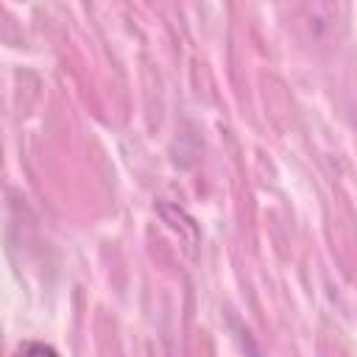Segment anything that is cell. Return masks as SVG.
Instances as JSON below:
<instances>
[{
	"label": "cell",
	"mask_w": 357,
	"mask_h": 357,
	"mask_svg": "<svg viewBox=\"0 0 357 357\" xmlns=\"http://www.w3.org/2000/svg\"><path fill=\"white\" fill-rule=\"evenodd\" d=\"M20 351H22V354H31V351H33V354H56V349H50V346H42V343H33V346H22Z\"/></svg>",
	"instance_id": "6da1fadb"
}]
</instances>
